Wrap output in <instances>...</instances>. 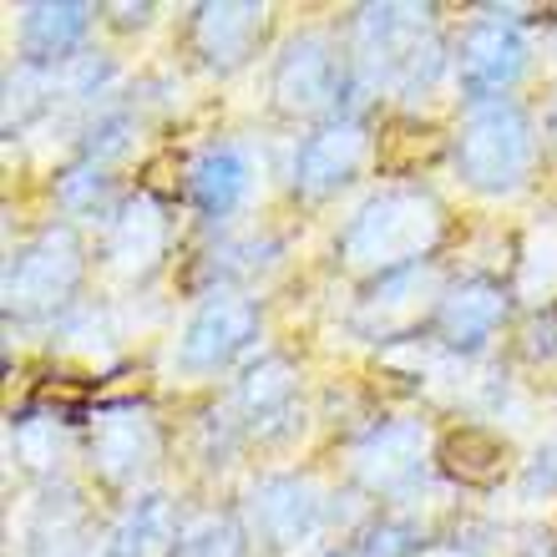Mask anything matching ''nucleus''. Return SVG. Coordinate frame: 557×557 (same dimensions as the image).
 <instances>
[{
  "label": "nucleus",
  "mask_w": 557,
  "mask_h": 557,
  "mask_svg": "<svg viewBox=\"0 0 557 557\" xmlns=\"http://www.w3.org/2000/svg\"><path fill=\"white\" fill-rule=\"evenodd\" d=\"M517 72H522V41H517L512 26H476L461 41V82L476 97L512 87Z\"/></svg>",
  "instance_id": "0eeeda50"
},
{
  "label": "nucleus",
  "mask_w": 557,
  "mask_h": 557,
  "mask_svg": "<svg viewBox=\"0 0 557 557\" xmlns=\"http://www.w3.org/2000/svg\"><path fill=\"white\" fill-rule=\"evenodd\" d=\"M97 456H102V467L107 471H122V467H143V461H137V456H152V436H137V425H127V431H112V425H107L102 431V441H97Z\"/></svg>",
  "instance_id": "f3484780"
},
{
  "label": "nucleus",
  "mask_w": 557,
  "mask_h": 557,
  "mask_svg": "<svg viewBox=\"0 0 557 557\" xmlns=\"http://www.w3.org/2000/svg\"><path fill=\"white\" fill-rule=\"evenodd\" d=\"M147 396V370H122L107 385H97V406H127Z\"/></svg>",
  "instance_id": "412c9836"
},
{
  "label": "nucleus",
  "mask_w": 557,
  "mask_h": 557,
  "mask_svg": "<svg viewBox=\"0 0 557 557\" xmlns=\"http://www.w3.org/2000/svg\"><path fill=\"white\" fill-rule=\"evenodd\" d=\"M259 30H264V11H253V5H208V11H198V46L219 66H238L253 51Z\"/></svg>",
  "instance_id": "9b49d317"
},
{
  "label": "nucleus",
  "mask_w": 557,
  "mask_h": 557,
  "mask_svg": "<svg viewBox=\"0 0 557 557\" xmlns=\"http://www.w3.org/2000/svg\"><path fill=\"white\" fill-rule=\"evenodd\" d=\"M274 97L284 112H320L335 102V57L320 36H305L289 46V57L274 72Z\"/></svg>",
  "instance_id": "20e7f679"
},
{
  "label": "nucleus",
  "mask_w": 557,
  "mask_h": 557,
  "mask_svg": "<svg viewBox=\"0 0 557 557\" xmlns=\"http://www.w3.org/2000/svg\"><path fill=\"white\" fill-rule=\"evenodd\" d=\"M553 143H557V117H553Z\"/></svg>",
  "instance_id": "b1692460"
},
{
  "label": "nucleus",
  "mask_w": 557,
  "mask_h": 557,
  "mask_svg": "<svg viewBox=\"0 0 557 557\" xmlns=\"http://www.w3.org/2000/svg\"><path fill=\"white\" fill-rule=\"evenodd\" d=\"M360 476L370 486H400L416 476V461H421V436L411 425H385L381 436H370L360 446Z\"/></svg>",
  "instance_id": "ddd939ff"
},
{
  "label": "nucleus",
  "mask_w": 557,
  "mask_h": 557,
  "mask_svg": "<svg viewBox=\"0 0 557 557\" xmlns=\"http://www.w3.org/2000/svg\"><path fill=\"white\" fill-rule=\"evenodd\" d=\"M41 406H61V411H76V406H87V385L66 381V375H57V381L41 385Z\"/></svg>",
  "instance_id": "4be33fe9"
},
{
  "label": "nucleus",
  "mask_w": 557,
  "mask_h": 557,
  "mask_svg": "<svg viewBox=\"0 0 557 557\" xmlns=\"http://www.w3.org/2000/svg\"><path fill=\"white\" fill-rule=\"evenodd\" d=\"M284 396H289V366H278V360L259 366L249 381H244V406H249V411H269V406H278Z\"/></svg>",
  "instance_id": "6ab92c4d"
},
{
  "label": "nucleus",
  "mask_w": 557,
  "mask_h": 557,
  "mask_svg": "<svg viewBox=\"0 0 557 557\" xmlns=\"http://www.w3.org/2000/svg\"><path fill=\"white\" fill-rule=\"evenodd\" d=\"M436 467L461 486H497L507 476V446L476 425H456L436 446Z\"/></svg>",
  "instance_id": "1a4fd4ad"
},
{
  "label": "nucleus",
  "mask_w": 557,
  "mask_h": 557,
  "mask_svg": "<svg viewBox=\"0 0 557 557\" xmlns=\"http://www.w3.org/2000/svg\"><path fill=\"white\" fill-rule=\"evenodd\" d=\"M177 557H244V547H238V532L228 522H203L183 537Z\"/></svg>",
  "instance_id": "a211bd4d"
},
{
  "label": "nucleus",
  "mask_w": 557,
  "mask_h": 557,
  "mask_svg": "<svg viewBox=\"0 0 557 557\" xmlns=\"http://www.w3.org/2000/svg\"><path fill=\"white\" fill-rule=\"evenodd\" d=\"M177 177H183L177 152H158V158H147V168H143V188L152 193V198H177Z\"/></svg>",
  "instance_id": "aec40b11"
},
{
  "label": "nucleus",
  "mask_w": 557,
  "mask_h": 557,
  "mask_svg": "<svg viewBox=\"0 0 557 557\" xmlns=\"http://www.w3.org/2000/svg\"><path fill=\"white\" fill-rule=\"evenodd\" d=\"M249 335H253V305L234 299V294H228V299H213V305L188 324V339H183V366H193V370L223 366V360H228V355H234Z\"/></svg>",
  "instance_id": "39448f33"
},
{
  "label": "nucleus",
  "mask_w": 557,
  "mask_h": 557,
  "mask_svg": "<svg viewBox=\"0 0 557 557\" xmlns=\"http://www.w3.org/2000/svg\"><path fill=\"white\" fill-rule=\"evenodd\" d=\"M244 183H249V173H244V158L234 147H213L193 168V198L203 213H228L244 198Z\"/></svg>",
  "instance_id": "2eb2a0df"
},
{
  "label": "nucleus",
  "mask_w": 557,
  "mask_h": 557,
  "mask_svg": "<svg viewBox=\"0 0 557 557\" xmlns=\"http://www.w3.org/2000/svg\"><path fill=\"white\" fill-rule=\"evenodd\" d=\"M314 517H320V502L309 482H269L253 497V522L274 547H294L299 537H309Z\"/></svg>",
  "instance_id": "9d476101"
},
{
  "label": "nucleus",
  "mask_w": 557,
  "mask_h": 557,
  "mask_svg": "<svg viewBox=\"0 0 557 557\" xmlns=\"http://www.w3.org/2000/svg\"><path fill=\"white\" fill-rule=\"evenodd\" d=\"M76 274H82V259H76L72 234H46L36 249H26L15 259L11 278H5V294L21 314H36V309H51L72 294Z\"/></svg>",
  "instance_id": "7ed1b4c3"
},
{
  "label": "nucleus",
  "mask_w": 557,
  "mask_h": 557,
  "mask_svg": "<svg viewBox=\"0 0 557 557\" xmlns=\"http://www.w3.org/2000/svg\"><path fill=\"white\" fill-rule=\"evenodd\" d=\"M502 314H507V299H502L497 284H461V289H451L446 299H441V339L446 345H456V350H476L492 330L502 324Z\"/></svg>",
  "instance_id": "6e6552de"
},
{
  "label": "nucleus",
  "mask_w": 557,
  "mask_h": 557,
  "mask_svg": "<svg viewBox=\"0 0 557 557\" xmlns=\"http://www.w3.org/2000/svg\"><path fill=\"white\" fill-rule=\"evenodd\" d=\"M528 122L517 107L492 102L482 112H471L467 133H461V173L476 188H512L517 177L528 173Z\"/></svg>",
  "instance_id": "f03ea898"
},
{
  "label": "nucleus",
  "mask_w": 557,
  "mask_h": 557,
  "mask_svg": "<svg viewBox=\"0 0 557 557\" xmlns=\"http://www.w3.org/2000/svg\"><path fill=\"white\" fill-rule=\"evenodd\" d=\"M87 5L76 0H61V5H30L26 11V26H21V46H26L30 61H57L66 57L82 30H87Z\"/></svg>",
  "instance_id": "f8f14e48"
},
{
  "label": "nucleus",
  "mask_w": 557,
  "mask_h": 557,
  "mask_svg": "<svg viewBox=\"0 0 557 557\" xmlns=\"http://www.w3.org/2000/svg\"><path fill=\"white\" fill-rule=\"evenodd\" d=\"M446 152V137L431 122H391L381 133V173H421Z\"/></svg>",
  "instance_id": "dca6fc26"
},
{
  "label": "nucleus",
  "mask_w": 557,
  "mask_h": 557,
  "mask_svg": "<svg viewBox=\"0 0 557 557\" xmlns=\"http://www.w3.org/2000/svg\"><path fill=\"white\" fill-rule=\"evenodd\" d=\"M436 238H441V208L431 198H421V193H385L345 234V264L366 269V274L406 269Z\"/></svg>",
  "instance_id": "f257e3e1"
},
{
  "label": "nucleus",
  "mask_w": 557,
  "mask_h": 557,
  "mask_svg": "<svg viewBox=\"0 0 557 557\" xmlns=\"http://www.w3.org/2000/svg\"><path fill=\"white\" fill-rule=\"evenodd\" d=\"M177 543V517L162 497L137 502L117 528V557H168Z\"/></svg>",
  "instance_id": "4468645a"
},
{
  "label": "nucleus",
  "mask_w": 557,
  "mask_h": 557,
  "mask_svg": "<svg viewBox=\"0 0 557 557\" xmlns=\"http://www.w3.org/2000/svg\"><path fill=\"white\" fill-rule=\"evenodd\" d=\"M360 158H366V133L355 122H335V127H324V133H314L305 143L294 177H299L305 193H330L339 183H350Z\"/></svg>",
  "instance_id": "423d86ee"
},
{
  "label": "nucleus",
  "mask_w": 557,
  "mask_h": 557,
  "mask_svg": "<svg viewBox=\"0 0 557 557\" xmlns=\"http://www.w3.org/2000/svg\"><path fill=\"white\" fill-rule=\"evenodd\" d=\"M360 557H406V543H400V532H375L366 547H360Z\"/></svg>",
  "instance_id": "5701e85b"
}]
</instances>
